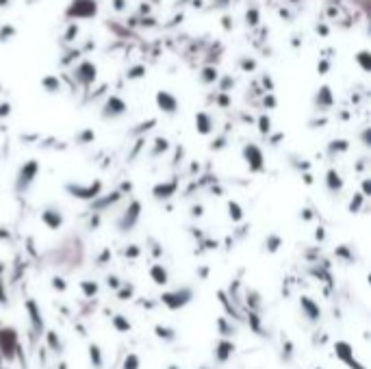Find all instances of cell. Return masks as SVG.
<instances>
[{"label": "cell", "instance_id": "5", "mask_svg": "<svg viewBox=\"0 0 371 369\" xmlns=\"http://www.w3.org/2000/svg\"><path fill=\"white\" fill-rule=\"evenodd\" d=\"M139 215H141V202H139V200H133V202H130V207L124 211V215L120 217L118 228H120L122 232L133 230L135 224H137V220H139Z\"/></svg>", "mask_w": 371, "mask_h": 369}, {"label": "cell", "instance_id": "19", "mask_svg": "<svg viewBox=\"0 0 371 369\" xmlns=\"http://www.w3.org/2000/svg\"><path fill=\"white\" fill-rule=\"evenodd\" d=\"M159 105H161V109H165L167 113H174V111H176V100L171 98L169 94H159Z\"/></svg>", "mask_w": 371, "mask_h": 369}, {"label": "cell", "instance_id": "16", "mask_svg": "<svg viewBox=\"0 0 371 369\" xmlns=\"http://www.w3.org/2000/svg\"><path fill=\"white\" fill-rule=\"evenodd\" d=\"M89 360H91L94 369H102V365H105V358H102L100 345H96V343L89 345Z\"/></svg>", "mask_w": 371, "mask_h": 369}, {"label": "cell", "instance_id": "38", "mask_svg": "<svg viewBox=\"0 0 371 369\" xmlns=\"http://www.w3.org/2000/svg\"><path fill=\"white\" fill-rule=\"evenodd\" d=\"M336 256H345V258H347V261H352V256H349V252H347V248H343V245H341V248H339V250H336Z\"/></svg>", "mask_w": 371, "mask_h": 369}, {"label": "cell", "instance_id": "2", "mask_svg": "<svg viewBox=\"0 0 371 369\" xmlns=\"http://www.w3.org/2000/svg\"><path fill=\"white\" fill-rule=\"evenodd\" d=\"M191 298H194V291H191L189 287H182V289H176V291H169V293H163L161 296L163 304L167 306L169 311H178V309H182V306H187L191 302Z\"/></svg>", "mask_w": 371, "mask_h": 369}, {"label": "cell", "instance_id": "14", "mask_svg": "<svg viewBox=\"0 0 371 369\" xmlns=\"http://www.w3.org/2000/svg\"><path fill=\"white\" fill-rule=\"evenodd\" d=\"M150 278H152L156 285H167L169 283V276H167V271H165V267L161 263H154L152 267H150Z\"/></svg>", "mask_w": 371, "mask_h": 369}, {"label": "cell", "instance_id": "32", "mask_svg": "<svg viewBox=\"0 0 371 369\" xmlns=\"http://www.w3.org/2000/svg\"><path fill=\"white\" fill-rule=\"evenodd\" d=\"M118 298L120 300H130V298H133V285H128V287H124V289H120Z\"/></svg>", "mask_w": 371, "mask_h": 369}, {"label": "cell", "instance_id": "20", "mask_svg": "<svg viewBox=\"0 0 371 369\" xmlns=\"http://www.w3.org/2000/svg\"><path fill=\"white\" fill-rule=\"evenodd\" d=\"M154 332H156V337L159 339H163V341H174L176 339V332L171 330V328H167V326H154Z\"/></svg>", "mask_w": 371, "mask_h": 369}, {"label": "cell", "instance_id": "21", "mask_svg": "<svg viewBox=\"0 0 371 369\" xmlns=\"http://www.w3.org/2000/svg\"><path fill=\"white\" fill-rule=\"evenodd\" d=\"M280 245H283V239H280L278 235H269V237L265 239V250L267 252H276Z\"/></svg>", "mask_w": 371, "mask_h": 369}, {"label": "cell", "instance_id": "4", "mask_svg": "<svg viewBox=\"0 0 371 369\" xmlns=\"http://www.w3.org/2000/svg\"><path fill=\"white\" fill-rule=\"evenodd\" d=\"M334 354H336V358L343 360L349 369H365L360 360L354 356V347L349 345L347 341H336V343H334Z\"/></svg>", "mask_w": 371, "mask_h": 369}, {"label": "cell", "instance_id": "9", "mask_svg": "<svg viewBox=\"0 0 371 369\" xmlns=\"http://www.w3.org/2000/svg\"><path fill=\"white\" fill-rule=\"evenodd\" d=\"M300 306H302V313L306 315L308 322H319V317H321V309H319V304L315 302L313 298L302 296V298H300Z\"/></svg>", "mask_w": 371, "mask_h": 369}, {"label": "cell", "instance_id": "3", "mask_svg": "<svg viewBox=\"0 0 371 369\" xmlns=\"http://www.w3.org/2000/svg\"><path fill=\"white\" fill-rule=\"evenodd\" d=\"M65 191L70 196H74V198H78V200H96V198L100 196V191H102V182L100 180H94V182H89V185H74V182H67L65 185Z\"/></svg>", "mask_w": 371, "mask_h": 369}, {"label": "cell", "instance_id": "34", "mask_svg": "<svg viewBox=\"0 0 371 369\" xmlns=\"http://www.w3.org/2000/svg\"><path fill=\"white\" fill-rule=\"evenodd\" d=\"M256 298H258V296H256L254 291H252V293H247V304H252L254 309H258V304H260V300H256Z\"/></svg>", "mask_w": 371, "mask_h": 369}, {"label": "cell", "instance_id": "42", "mask_svg": "<svg viewBox=\"0 0 371 369\" xmlns=\"http://www.w3.org/2000/svg\"><path fill=\"white\" fill-rule=\"evenodd\" d=\"M130 189H133V185H130V182H124L122 185V191H130Z\"/></svg>", "mask_w": 371, "mask_h": 369}, {"label": "cell", "instance_id": "12", "mask_svg": "<svg viewBox=\"0 0 371 369\" xmlns=\"http://www.w3.org/2000/svg\"><path fill=\"white\" fill-rule=\"evenodd\" d=\"M232 352H235V343L228 339H222L215 347V360L217 363H226V360L232 356Z\"/></svg>", "mask_w": 371, "mask_h": 369}, {"label": "cell", "instance_id": "47", "mask_svg": "<svg viewBox=\"0 0 371 369\" xmlns=\"http://www.w3.org/2000/svg\"><path fill=\"white\" fill-rule=\"evenodd\" d=\"M315 369H319V367H315Z\"/></svg>", "mask_w": 371, "mask_h": 369}, {"label": "cell", "instance_id": "39", "mask_svg": "<svg viewBox=\"0 0 371 369\" xmlns=\"http://www.w3.org/2000/svg\"><path fill=\"white\" fill-rule=\"evenodd\" d=\"M109 256H111V252H109V250H105V252H102V254H100V258H98V265H105V261H107Z\"/></svg>", "mask_w": 371, "mask_h": 369}, {"label": "cell", "instance_id": "45", "mask_svg": "<svg viewBox=\"0 0 371 369\" xmlns=\"http://www.w3.org/2000/svg\"><path fill=\"white\" fill-rule=\"evenodd\" d=\"M167 369H178V367H176V365H169V367H167Z\"/></svg>", "mask_w": 371, "mask_h": 369}, {"label": "cell", "instance_id": "33", "mask_svg": "<svg viewBox=\"0 0 371 369\" xmlns=\"http://www.w3.org/2000/svg\"><path fill=\"white\" fill-rule=\"evenodd\" d=\"M52 287H54V289H59V291H65L67 285H65L63 278H52Z\"/></svg>", "mask_w": 371, "mask_h": 369}, {"label": "cell", "instance_id": "44", "mask_svg": "<svg viewBox=\"0 0 371 369\" xmlns=\"http://www.w3.org/2000/svg\"><path fill=\"white\" fill-rule=\"evenodd\" d=\"M59 369H67V365H65V363H61V365H59Z\"/></svg>", "mask_w": 371, "mask_h": 369}, {"label": "cell", "instance_id": "26", "mask_svg": "<svg viewBox=\"0 0 371 369\" xmlns=\"http://www.w3.org/2000/svg\"><path fill=\"white\" fill-rule=\"evenodd\" d=\"M217 298H219V302H222V304L226 306V311H228L232 317H237V311H235V306L230 304V300L226 298V293H224V291H217Z\"/></svg>", "mask_w": 371, "mask_h": 369}, {"label": "cell", "instance_id": "15", "mask_svg": "<svg viewBox=\"0 0 371 369\" xmlns=\"http://www.w3.org/2000/svg\"><path fill=\"white\" fill-rule=\"evenodd\" d=\"M326 185H328V189L330 191H339L343 189V178H341V174L336 172V169H328V174H326Z\"/></svg>", "mask_w": 371, "mask_h": 369}, {"label": "cell", "instance_id": "28", "mask_svg": "<svg viewBox=\"0 0 371 369\" xmlns=\"http://www.w3.org/2000/svg\"><path fill=\"white\" fill-rule=\"evenodd\" d=\"M247 322H250V326H252V330L256 332V334H263V328H260V319H258V315L256 313H250V319H247Z\"/></svg>", "mask_w": 371, "mask_h": 369}, {"label": "cell", "instance_id": "7", "mask_svg": "<svg viewBox=\"0 0 371 369\" xmlns=\"http://www.w3.org/2000/svg\"><path fill=\"white\" fill-rule=\"evenodd\" d=\"M243 156H245V161H247V165H250L252 172H263V169H265L263 152H260L258 146H254V143L245 146V148H243Z\"/></svg>", "mask_w": 371, "mask_h": 369}, {"label": "cell", "instance_id": "23", "mask_svg": "<svg viewBox=\"0 0 371 369\" xmlns=\"http://www.w3.org/2000/svg\"><path fill=\"white\" fill-rule=\"evenodd\" d=\"M198 133H202V135H206V133H211V122H209V118H206L204 113H200L198 115Z\"/></svg>", "mask_w": 371, "mask_h": 369}, {"label": "cell", "instance_id": "40", "mask_svg": "<svg viewBox=\"0 0 371 369\" xmlns=\"http://www.w3.org/2000/svg\"><path fill=\"white\" fill-rule=\"evenodd\" d=\"M260 131H263V133H267V131H269V120H267V118H263V120H260Z\"/></svg>", "mask_w": 371, "mask_h": 369}, {"label": "cell", "instance_id": "43", "mask_svg": "<svg viewBox=\"0 0 371 369\" xmlns=\"http://www.w3.org/2000/svg\"><path fill=\"white\" fill-rule=\"evenodd\" d=\"M315 235H317V239H324V237H326V232H324V228H319L317 232H315Z\"/></svg>", "mask_w": 371, "mask_h": 369}, {"label": "cell", "instance_id": "1", "mask_svg": "<svg viewBox=\"0 0 371 369\" xmlns=\"http://www.w3.org/2000/svg\"><path fill=\"white\" fill-rule=\"evenodd\" d=\"M18 332L11 326H0V354L7 360H13V356L18 354Z\"/></svg>", "mask_w": 371, "mask_h": 369}, {"label": "cell", "instance_id": "17", "mask_svg": "<svg viewBox=\"0 0 371 369\" xmlns=\"http://www.w3.org/2000/svg\"><path fill=\"white\" fill-rule=\"evenodd\" d=\"M44 334H46L48 347H50L52 352H57V354H61V352H63V343H61V339L57 337V332H54V330H46Z\"/></svg>", "mask_w": 371, "mask_h": 369}, {"label": "cell", "instance_id": "24", "mask_svg": "<svg viewBox=\"0 0 371 369\" xmlns=\"http://www.w3.org/2000/svg\"><path fill=\"white\" fill-rule=\"evenodd\" d=\"M80 289L85 291L87 298H94L96 293H98V285L91 283V280H82V283H80Z\"/></svg>", "mask_w": 371, "mask_h": 369}, {"label": "cell", "instance_id": "41", "mask_svg": "<svg viewBox=\"0 0 371 369\" xmlns=\"http://www.w3.org/2000/svg\"><path fill=\"white\" fill-rule=\"evenodd\" d=\"M191 213H194V215H198V217H200V215H202V207H194V211H191Z\"/></svg>", "mask_w": 371, "mask_h": 369}, {"label": "cell", "instance_id": "8", "mask_svg": "<svg viewBox=\"0 0 371 369\" xmlns=\"http://www.w3.org/2000/svg\"><path fill=\"white\" fill-rule=\"evenodd\" d=\"M24 309H26V313H29V319H31V328H33V332L35 334H44V317H41V311H39V306H37V302L35 300H26L24 302Z\"/></svg>", "mask_w": 371, "mask_h": 369}, {"label": "cell", "instance_id": "36", "mask_svg": "<svg viewBox=\"0 0 371 369\" xmlns=\"http://www.w3.org/2000/svg\"><path fill=\"white\" fill-rule=\"evenodd\" d=\"M126 256H130V258L139 256V248H137V245H130V248H126Z\"/></svg>", "mask_w": 371, "mask_h": 369}, {"label": "cell", "instance_id": "30", "mask_svg": "<svg viewBox=\"0 0 371 369\" xmlns=\"http://www.w3.org/2000/svg\"><path fill=\"white\" fill-rule=\"evenodd\" d=\"M3 271H5V265L0 263V306H7V293L3 287Z\"/></svg>", "mask_w": 371, "mask_h": 369}, {"label": "cell", "instance_id": "35", "mask_svg": "<svg viewBox=\"0 0 371 369\" xmlns=\"http://www.w3.org/2000/svg\"><path fill=\"white\" fill-rule=\"evenodd\" d=\"M107 285L111 287V289H118V287H120V278L118 276H109L107 278Z\"/></svg>", "mask_w": 371, "mask_h": 369}, {"label": "cell", "instance_id": "27", "mask_svg": "<svg viewBox=\"0 0 371 369\" xmlns=\"http://www.w3.org/2000/svg\"><path fill=\"white\" fill-rule=\"evenodd\" d=\"M362 194H356L354 198H352V202H349V211H352V213H358V211L362 209Z\"/></svg>", "mask_w": 371, "mask_h": 369}, {"label": "cell", "instance_id": "13", "mask_svg": "<svg viewBox=\"0 0 371 369\" xmlns=\"http://www.w3.org/2000/svg\"><path fill=\"white\" fill-rule=\"evenodd\" d=\"M120 198H122V191H113L111 196H105V198L98 196V198L94 200V209H96V211H102V209H107L109 204H115V202L120 200ZM94 209H91V211H94Z\"/></svg>", "mask_w": 371, "mask_h": 369}, {"label": "cell", "instance_id": "11", "mask_svg": "<svg viewBox=\"0 0 371 369\" xmlns=\"http://www.w3.org/2000/svg\"><path fill=\"white\" fill-rule=\"evenodd\" d=\"M176 189H178V178H171L169 182L156 185V187L152 189V196L156 198V200H167V198H171L176 194Z\"/></svg>", "mask_w": 371, "mask_h": 369}, {"label": "cell", "instance_id": "46", "mask_svg": "<svg viewBox=\"0 0 371 369\" xmlns=\"http://www.w3.org/2000/svg\"><path fill=\"white\" fill-rule=\"evenodd\" d=\"M200 369H209V367H200Z\"/></svg>", "mask_w": 371, "mask_h": 369}, {"label": "cell", "instance_id": "31", "mask_svg": "<svg viewBox=\"0 0 371 369\" xmlns=\"http://www.w3.org/2000/svg\"><path fill=\"white\" fill-rule=\"evenodd\" d=\"M167 150V139H163V137H159L156 139V148H154V152H152V156H156V154H161V152H165Z\"/></svg>", "mask_w": 371, "mask_h": 369}, {"label": "cell", "instance_id": "37", "mask_svg": "<svg viewBox=\"0 0 371 369\" xmlns=\"http://www.w3.org/2000/svg\"><path fill=\"white\" fill-rule=\"evenodd\" d=\"M362 196H371V180L369 178L362 180Z\"/></svg>", "mask_w": 371, "mask_h": 369}, {"label": "cell", "instance_id": "10", "mask_svg": "<svg viewBox=\"0 0 371 369\" xmlns=\"http://www.w3.org/2000/svg\"><path fill=\"white\" fill-rule=\"evenodd\" d=\"M41 222H44L50 230H57V228H61V224H63V215H61L59 209H44L41 211Z\"/></svg>", "mask_w": 371, "mask_h": 369}, {"label": "cell", "instance_id": "22", "mask_svg": "<svg viewBox=\"0 0 371 369\" xmlns=\"http://www.w3.org/2000/svg\"><path fill=\"white\" fill-rule=\"evenodd\" d=\"M228 215L232 217V222H241L243 220V211L237 202H228Z\"/></svg>", "mask_w": 371, "mask_h": 369}, {"label": "cell", "instance_id": "25", "mask_svg": "<svg viewBox=\"0 0 371 369\" xmlns=\"http://www.w3.org/2000/svg\"><path fill=\"white\" fill-rule=\"evenodd\" d=\"M122 369H139V356L135 352H130L126 358H124V367Z\"/></svg>", "mask_w": 371, "mask_h": 369}, {"label": "cell", "instance_id": "6", "mask_svg": "<svg viewBox=\"0 0 371 369\" xmlns=\"http://www.w3.org/2000/svg\"><path fill=\"white\" fill-rule=\"evenodd\" d=\"M37 172H39V163H37V161H29V163H24V165L20 167V172H18L16 189H18V191H24L33 180H35Z\"/></svg>", "mask_w": 371, "mask_h": 369}, {"label": "cell", "instance_id": "29", "mask_svg": "<svg viewBox=\"0 0 371 369\" xmlns=\"http://www.w3.org/2000/svg\"><path fill=\"white\" fill-rule=\"evenodd\" d=\"M217 326H219V332H222L224 337H228V334H232V332H235V328H230L228 324H226V319H222V317L217 319Z\"/></svg>", "mask_w": 371, "mask_h": 369}, {"label": "cell", "instance_id": "18", "mask_svg": "<svg viewBox=\"0 0 371 369\" xmlns=\"http://www.w3.org/2000/svg\"><path fill=\"white\" fill-rule=\"evenodd\" d=\"M111 324L118 332H130V322L124 315H113L111 317Z\"/></svg>", "mask_w": 371, "mask_h": 369}]
</instances>
